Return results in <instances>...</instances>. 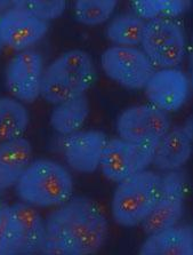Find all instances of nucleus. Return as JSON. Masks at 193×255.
<instances>
[{"label": "nucleus", "instance_id": "28", "mask_svg": "<svg viewBox=\"0 0 193 255\" xmlns=\"http://www.w3.org/2000/svg\"><path fill=\"white\" fill-rule=\"evenodd\" d=\"M3 45H5V44H3V40H2V37H1V31H0V51H1Z\"/></svg>", "mask_w": 193, "mask_h": 255}, {"label": "nucleus", "instance_id": "25", "mask_svg": "<svg viewBox=\"0 0 193 255\" xmlns=\"http://www.w3.org/2000/svg\"><path fill=\"white\" fill-rule=\"evenodd\" d=\"M9 205L0 202V255H5L8 239Z\"/></svg>", "mask_w": 193, "mask_h": 255}, {"label": "nucleus", "instance_id": "6", "mask_svg": "<svg viewBox=\"0 0 193 255\" xmlns=\"http://www.w3.org/2000/svg\"><path fill=\"white\" fill-rule=\"evenodd\" d=\"M154 150V145L136 144L120 137L111 138L103 150L99 167L107 180L119 183L148 169L152 164Z\"/></svg>", "mask_w": 193, "mask_h": 255}, {"label": "nucleus", "instance_id": "17", "mask_svg": "<svg viewBox=\"0 0 193 255\" xmlns=\"http://www.w3.org/2000/svg\"><path fill=\"white\" fill-rule=\"evenodd\" d=\"M63 75L80 92L86 93L95 80V68L90 54L82 49H72L62 54L48 65Z\"/></svg>", "mask_w": 193, "mask_h": 255}, {"label": "nucleus", "instance_id": "26", "mask_svg": "<svg viewBox=\"0 0 193 255\" xmlns=\"http://www.w3.org/2000/svg\"><path fill=\"white\" fill-rule=\"evenodd\" d=\"M182 129L184 130V133L187 134V136L192 140V138H193L192 137L193 136V119H192L191 116L187 119V122L184 123Z\"/></svg>", "mask_w": 193, "mask_h": 255}, {"label": "nucleus", "instance_id": "18", "mask_svg": "<svg viewBox=\"0 0 193 255\" xmlns=\"http://www.w3.org/2000/svg\"><path fill=\"white\" fill-rule=\"evenodd\" d=\"M88 114L90 101L85 93L54 107L51 114V125L56 133L67 136L82 128Z\"/></svg>", "mask_w": 193, "mask_h": 255}, {"label": "nucleus", "instance_id": "27", "mask_svg": "<svg viewBox=\"0 0 193 255\" xmlns=\"http://www.w3.org/2000/svg\"><path fill=\"white\" fill-rule=\"evenodd\" d=\"M13 7V1L9 0H0V16L8 11Z\"/></svg>", "mask_w": 193, "mask_h": 255}, {"label": "nucleus", "instance_id": "10", "mask_svg": "<svg viewBox=\"0 0 193 255\" xmlns=\"http://www.w3.org/2000/svg\"><path fill=\"white\" fill-rule=\"evenodd\" d=\"M44 62L36 51H23L11 59L6 68V85L16 100L32 103L39 98Z\"/></svg>", "mask_w": 193, "mask_h": 255}, {"label": "nucleus", "instance_id": "4", "mask_svg": "<svg viewBox=\"0 0 193 255\" xmlns=\"http://www.w3.org/2000/svg\"><path fill=\"white\" fill-rule=\"evenodd\" d=\"M142 51L153 65L172 69L185 56V37L182 26L172 18H153L145 22L141 40Z\"/></svg>", "mask_w": 193, "mask_h": 255}, {"label": "nucleus", "instance_id": "23", "mask_svg": "<svg viewBox=\"0 0 193 255\" xmlns=\"http://www.w3.org/2000/svg\"><path fill=\"white\" fill-rule=\"evenodd\" d=\"M115 0H80L75 3L76 18L85 25L102 24L117 6Z\"/></svg>", "mask_w": 193, "mask_h": 255}, {"label": "nucleus", "instance_id": "15", "mask_svg": "<svg viewBox=\"0 0 193 255\" xmlns=\"http://www.w3.org/2000/svg\"><path fill=\"white\" fill-rule=\"evenodd\" d=\"M192 152V140L182 127L169 129L154 150L152 164L160 172H173L182 167Z\"/></svg>", "mask_w": 193, "mask_h": 255}, {"label": "nucleus", "instance_id": "5", "mask_svg": "<svg viewBox=\"0 0 193 255\" xmlns=\"http://www.w3.org/2000/svg\"><path fill=\"white\" fill-rule=\"evenodd\" d=\"M105 75L128 90H142L156 71L144 52L136 47L107 48L101 56Z\"/></svg>", "mask_w": 193, "mask_h": 255}, {"label": "nucleus", "instance_id": "24", "mask_svg": "<svg viewBox=\"0 0 193 255\" xmlns=\"http://www.w3.org/2000/svg\"><path fill=\"white\" fill-rule=\"evenodd\" d=\"M13 7L48 23V21L55 20L63 14L67 2L62 1V0H55V1L20 0V1H13Z\"/></svg>", "mask_w": 193, "mask_h": 255}, {"label": "nucleus", "instance_id": "7", "mask_svg": "<svg viewBox=\"0 0 193 255\" xmlns=\"http://www.w3.org/2000/svg\"><path fill=\"white\" fill-rule=\"evenodd\" d=\"M169 129L171 122L167 113L150 103L128 108L117 121L119 137L136 144L157 146Z\"/></svg>", "mask_w": 193, "mask_h": 255}, {"label": "nucleus", "instance_id": "16", "mask_svg": "<svg viewBox=\"0 0 193 255\" xmlns=\"http://www.w3.org/2000/svg\"><path fill=\"white\" fill-rule=\"evenodd\" d=\"M138 253L141 255H192V228L174 226L149 235Z\"/></svg>", "mask_w": 193, "mask_h": 255}, {"label": "nucleus", "instance_id": "14", "mask_svg": "<svg viewBox=\"0 0 193 255\" xmlns=\"http://www.w3.org/2000/svg\"><path fill=\"white\" fill-rule=\"evenodd\" d=\"M32 146L24 137L0 142V198L17 183L30 164Z\"/></svg>", "mask_w": 193, "mask_h": 255}, {"label": "nucleus", "instance_id": "19", "mask_svg": "<svg viewBox=\"0 0 193 255\" xmlns=\"http://www.w3.org/2000/svg\"><path fill=\"white\" fill-rule=\"evenodd\" d=\"M29 113L21 101L0 98V142L21 137L29 125Z\"/></svg>", "mask_w": 193, "mask_h": 255}, {"label": "nucleus", "instance_id": "9", "mask_svg": "<svg viewBox=\"0 0 193 255\" xmlns=\"http://www.w3.org/2000/svg\"><path fill=\"white\" fill-rule=\"evenodd\" d=\"M185 199L183 173L165 172L163 184L156 205L141 225L146 235L176 226L182 218Z\"/></svg>", "mask_w": 193, "mask_h": 255}, {"label": "nucleus", "instance_id": "1", "mask_svg": "<svg viewBox=\"0 0 193 255\" xmlns=\"http://www.w3.org/2000/svg\"><path fill=\"white\" fill-rule=\"evenodd\" d=\"M46 235L61 242L70 255L97 253L105 244L109 223L101 208L87 197L60 205L45 221Z\"/></svg>", "mask_w": 193, "mask_h": 255}, {"label": "nucleus", "instance_id": "13", "mask_svg": "<svg viewBox=\"0 0 193 255\" xmlns=\"http://www.w3.org/2000/svg\"><path fill=\"white\" fill-rule=\"evenodd\" d=\"M0 31L3 44L23 51L45 36L48 31V23L11 7L0 16Z\"/></svg>", "mask_w": 193, "mask_h": 255}, {"label": "nucleus", "instance_id": "20", "mask_svg": "<svg viewBox=\"0 0 193 255\" xmlns=\"http://www.w3.org/2000/svg\"><path fill=\"white\" fill-rule=\"evenodd\" d=\"M145 22L136 14L118 15L107 25V39L119 47H135L141 45Z\"/></svg>", "mask_w": 193, "mask_h": 255}, {"label": "nucleus", "instance_id": "12", "mask_svg": "<svg viewBox=\"0 0 193 255\" xmlns=\"http://www.w3.org/2000/svg\"><path fill=\"white\" fill-rule=\"evenodd\" d=\"M107 136L101 130H78L64 136L63 152L68 165L79 173H93L99 167Z\"/></svg>", "mask_w": 193, "mask_h": 255}, {"label": "nucleus", "instance_id": "22", "mask_svg": "<svg viewBox=\"0 0 193 255\" xmlns=\"http://www.w3.org/2000/svg\"><path fill=\"white\" fill-rule=\"evenodd\" d=\"M190 2L181 1H159V0H146V1H135L130 3L135 14L143 20L153 18H172L183 14Z\"/></svg>", "mask_w": 193, "mask_h": 255}, {"label": "nucleus", "instance_id": "2", "mask_svg": "<svg viewBox=\"0 0 193 255\" xmlns=\"http://www.w3.org/2000/svg\"><path fill=\"white\" fill-rule=\"evenodd\" d=\"M22 202L34 207L60 206L71 198L73 181L63 166L49 159L30 163L15 184Z\"/></svg>", "mask_w": 193, "mask_h": 255}, {"label": "nucleus", "instance_id": "3", "mask_svg": "<svg viewBox=\"0 0 193 255\" xmlns=\"http://www.w3.org/2000/svg\"><path fill=\"white\" fill-rule=\"evenodd\" d=\"M163 175L149 169L119 182L112 197V215L122 227L141 225L159 197Z\"/></svg>", "mask_w": 193, "mask_h": 255}, {"label": "nucleus", "instance_id": "11", "mask_svg": "<svg viewBox=\"0 0 193 255\" xmlns=\"http://www.w3.org/2000/svg\"><path fill=\"white\" fill-rule=\"evenodd\" d=\"M144 88L150 104L165 113L182 108L190 90L187 75L176 68L156 70Z\"/></svg>", "mask_w": 193, "mask_h": 255}, {"label": "nucleus", "instance_id": "21", "mask_svg": "<svg viewBox=\"0 0 193 255\" xmlns=\"http://www.w3.org/2000/svg\"><path fill=\"white\" fill-rule=\"evenodd\" d=\"M82 94H85V93L80 92L76 86H73L63 75L52 70L48 67L44 71L40 95L48 103L57 106V104L69 101V100L75 99Z\"/></svg>", "mask_w": 193, "mask_h": 255}, {"label": "nucleus", "instance_id": "8", "mask_svg": "<svg viewBox=\"0 0 193 255\" xmlns=\"http://www.w3.org/2000/svg\"><path fill=\"white\" fill-rule=\"evenodd\" d=\"M45 237V221L36 207L24 202L9 206L8 239L5 254L40 253Z\"/></svg>", "mask_w": 193, "mask_h": 255}]
</instances>
